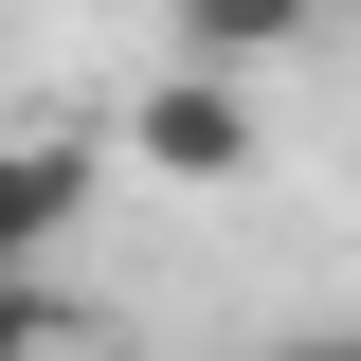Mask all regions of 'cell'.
<instances>
[{
    "instance_id": "cell-2",
    "label": "cell",
    "mask_w": 361,
    "mask_h": 361,
    "mask_svg": "<svg viewBox=\"0 0 361 361\" xmlns=\"http://www.w3.org/2000/svg\"><path fill=\"white\" fill-rule=\"evenodd\" d=\"M325 18H343V0H163V73H289V54L325 37Z\"/></svg>"
},
{
    "instance_id": "cell-1",
    "label": "cell",
    "mask_w": 361,
    "mask_h": 361,
    "mask_svg": "<svg viewBox=\"0 0 361 361\" xmlns=\"http://www.w3.org/2000/svg\"><path fill=\"white\" fill-rule=\"evenodd\" d=\"M127 163L145 180H253V90H235V73H145Z\"/></svg>"
},
{
    "instance_id": "cell-3",
    "label": "cell",
    "mask_w": 361,
    "mask_h": 361,
    "mask_svg": "<svg viewBox=\"0 0 361 361\" xmlns=\"http://www.w3.org/2000/svg\"><path fill=\"white\" fill-rule=\"evenodd\" d=\"M90 145H0V271H73V235H90Z\"/></svg>"
},
{
    "instance_id": "cell-4",
    "label": "cell",
    "mask_w": 361,
    "mask_h": 361,
    "mask_svg": "<svg viewBox=\"0 0 361 361\" xmlns=\"http://www.w3.org/2000/svg\"><path fill=\"white\" fill-rule=\"evenodd\" d=\"M0 361H73V271H0Z\"/></svg>"
}]
</instances>
